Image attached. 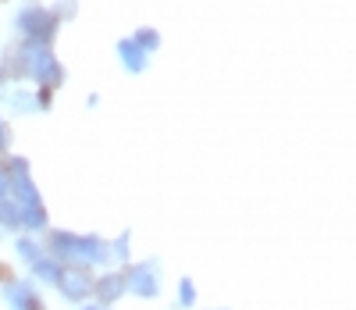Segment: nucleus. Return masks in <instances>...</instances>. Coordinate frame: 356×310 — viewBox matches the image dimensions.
<instances>
[{"label": "nucleus", "instance_id": "11", "mask_svg": "<svg viewBox=\"0 0 356 310\" xmlns=\"http://www.w3.org/2000/svg\"><path fill=\"white\" fill-rule=\"evenodd\" d=\"M18 254H22V257H25L29 264H36V261H40V250H36V242H29V239H25V242H18Z\"/></svg>", "mask_w": 356, "mask_h": 310}, {"label": "nucleus", "instance_id": "8", "mask_svg": "<svg viewBox=\"0 0 356 310\" xmlns=\"http://www.w3.org/2000/svg\"><path fill=\"white\" fill-rule=\"evenodd\" d=\"M33 268H36V274H40V278H47V282H57V278H61V268L50 264V261H36Z\"/></svg>", "mask_w": 356, "mask_h": 310}, {"label": "nucleus", "instance_id": "5", "mask_svg": "<svg viewBox=\"0 0 356 310\" xmlns=\"http://www.w3.org/2000/svg\"><path fill=\"white\" fill-rule=\"evenodd\" d=\"M132 289H136L139 296H154V293H157L154 268H136V271H132Z\"/></svg>", "mask_w": 356, "mask_h": 310}, {"label": "nucleus", "instance_id": "2", "mask_svg": "<svg viewBox=\"0 0 356 310\" xmlns=\"http://www.w3.org/2000/svg\"><path fill=\"white\" fill-rule=\"evenodd\" d=\"M54 250L61 254L65 261H82V264H93V261L107 257L104 242H97V239H75V235H54Z\"/></svg>", "mask_w": 356, "mask_h": 310}, {"label": "nucleus", "instance_id": "3", "mask_svg": "<svg viewBox=\"0 0 356 310\" xmlns=\"http://www.w3.org/2000/svg\"><path fill=\"white\" fill-rule=\"evenodd\" d=\"M22 29H25L33 40H47L50 29H54V22H50L47 11H25V15H22Z\"/></svg>", "mask_w": 356, "mask_h": 310}, {"label": "nucleus", "instance_id": "6", "mask_svg": "<svg viewBox=\"0 0 356 310\" xmlns=\"http://www.w3.org/2000/svg\"><path fill=\"white\" fill-rule=\"evenodd\" d=\"M118 50H122V61H125V68H129V72H143V68H146V54H143L132 40H125Z\"/></svg>", "mask_w": 356, "mask_h": 310}, {"label": "nucleus", "instance_id": "12", "mask_svg": "<svg viewBox=\"0 0 356 310\" xmlns=\"http://www.w3.org/2000/svg\"><path fill=\"white\" fill-rule=\"evenodd\" d=\"M178 300H182L186 307H189V303L196 300V293H193V282H182V289H178Z\"/></svg>", "mask_w": 356, "mask_h": 310}, {"label": "nucleus", "instance_id": "9", "mask_svg": "<svg viewBox=\"0 0 356 310\" xmlns=\"http://www.w3.org/2000/svg\"><path fill=\"white\" fill-rule=\"evenodd\" d=\"M118 293H122V278H104L100 282V296L104 300H114Z\"/></svg>", "mask_w": 356, "mask_h": 310}, {"label": "nucleus", "instance_id": "10", "mask_svg": "<svg viewBox=\"0 0 356 310\" xmlns=\"http://www.w3.org/2000/svg\"><path fill=\"white\" fill-rule=\"evenodd\" d=\"M132 43H136L139 50H143V47H150V50H154L161 40H157V33H150V29H143V33H136V40H132Z\"/></svg>", "mask_w": 356, "mask_h": 310}, {"label": "nucleus", "instance_id": "1", "mask_svg": "<svg viewBox=\"0 0 356 310\" xmlns=\"http://www.w3.org/2000/svg\"><path fill=\"white\" fill-rule=\"evenodd\" d=\"M8 185H11V200H15V210L22 225L29 228H43V203L29 182V171H25V161H15L11 164V175H8Z\"/></svg>", "mask_w": 356, "mask_h": 310}, {"label": "nucleus", "instance_id": "13", "mask_svg": "<svg viewBox=\"0 0 356 310\" xmlns=\"http://www.w3.org/2000/svg\"><path fill=\"white\" fill-rule=\"evenodd\" d=\"M4 200H11V185H8V175L0 171V203H4Z\"/></svg>", "mask_w": 356, "mask_h": 310}, {"label": "nucleus", "instance_id": "14", "mask_svg": "<svg viewBox=\"0 0 356 310\" xmlns=\"http://www.w3.org/2000/svg\"><path fill=\"white\" fill-rule=\"evenodd\" d=\"M0 146H4V125H0Z\"/></svg>", "mask_w": 356, "mask_h": 310}, {"label": "nucleus", "instance_id": "15", "mask_svg": "<svg viewBox=\"0 0 356 310\" xmlns=\"http://www.w3.org/2000/svg\"><path fill=\"white\" fill-rule=\"evenodd\" d=\"M82 310H97V307H82Z\"/></svg>", "mask_w": 356, "mask_h": 310}, {"label": "nucleus", "instance_id": "7", "mask_svg": "<svg viewBox=\"0 0 356 310\" xmlns=\"http://www.w3.org/2000/svg\"><path fill=\"white\" fill-rule=\"evenodd\" d=\"M8 300H11L18 310H40V303L33 300V293H29V289H18V286L8 289Z\"/></svg>", "mask_w": 356, "mask_h": 310}, {"label": "nucleus", "instance_id": "4", "mask_svg": "<svg viewBox=\"0 0 356 310\" xmlns=\"http://www.w3.org/2000/svg\"><path fill=\"white\" fill-rule=\"evenodd\" d=\"M57 286H61V293H65L68 300H79V296H86V293H89V278H86V274H79V271H61Z\"/></svg>", "mask_w": 356, "mask_h": 310}]
</instances>
